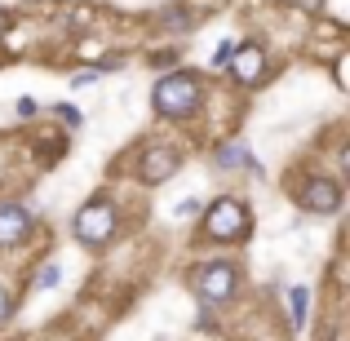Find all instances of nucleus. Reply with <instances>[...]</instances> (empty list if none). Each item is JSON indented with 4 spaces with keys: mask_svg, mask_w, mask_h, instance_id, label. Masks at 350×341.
I'll return each mask as SVG.
<instances>
[{
    "mask_svg": "<svg viewBox=\"0 0 350 341\" xmlns=\"http://www.w3.org/2000/svg\"><path fill=\"white\" fill-rule=\"evenodd\" d=\"M151 103H155V111L164 120H187V115L200 111V103H204V85H200V76H191V71H173V76L155 80Z\"/></svg>",
    "mask_w": 350,
    "mask_h": 341,
    "instance_id": "nucleus-1",
    "label": "nucleus"
},
{
    "mask_svg": "<svg viewBox=\"0 0 350 341\" xmlns=\"http://www.w3.org/2000/svg\"><path fill=\"white\" fill-rule=\"evenodd\" d=\"M248 226H253V217H248V204H239V200H231V195L213 200V204L204 208V235L217 239V244L244 239Z\"/></svg>",
    "mask_w": 350,
    "mask_h": 341,
    "instance_id": "nucleus-2",
    "label": "nucleus"
},
{
    "mask_svg": "<svg viewBox=\"0 0 350 341\" xmlns=\"http://www.w3.org/2000/svg\"><path fill=\"white\" fill-rule=\"evenodd\" d=\"M71 230H76L80 244H107V239L116 235V204L111 200H89V204L76 213Z\"/></svg>",
    "mask_w": 350,
    "mask_h": 341,
    "instance_id": "nucleus-3",
    "label": "nucleus"
},
{
    "mask_svg": "<svg viewBox=\"0 0 350 341\" xmlns=\"http://www.w3.org/2000/svg\"><path fill=\"white\" fill-rule=\"evenodd\" d=\"M235 288H239V271H235L231 262H208V266H200V271H196V292L204 297V306L235 297Z\"/></svg>",
    "mask_w": 350,
    "mask_h": 341,
    "instance_id": "nucleus-4",
    "label": "nucleus"
},
{
    "mask_svg": "<svg viewBox=\"0 0 350 341\" xmlns=\"http://www.w3.org/2000/svg\"><path fill=\"white\" fill-rule=\"evenodd\" d=\"M182 155L173 151V146H146L142 155H137V178L146 182V187H160V182H169L173 173H178Z\"/></svg>",
    "mask_w": 350,
    "mask_h": 341,
    "instance_id": "nucleus-5",
    "label": "nucleus"
},
{
    "mask_svg": "<svg viewBox=\"0 0 350 341\" xmlns=\"http://www.w3.org/2000/svg\"><path fill=\"white\" fill-rule=\"evenodd\" d=\"M297 208H306V213H337L342 208V187L328 178H306L297 191Z\"/></svg>",
    "mask_w": 350,
    "mask_h": 341,
    "instance_id": "nucleus-6",
    "label": "nucleus"
},
{
    "mask_svg": "<svg viewBox=\"0 0 350 341\" xmlns=\"http://www.w3.org/2000/svg\"><path fill=\"white\" fill-rule=\"evenodd\" d=\"M231 76H235V85H257V80L266 76V49L262 44H231Z\"/></svg>",
    "mask_w": 350,
    "mask_h": 341,
    "instance_id": "nucleus-7",
    "label": "nucleus"
},
{
    "mask_svg": "<svg viewBox=\"0 0 350 341\" xmlns=\"http://www.w3.org/2000/svg\"><path fill=\"white\" fill-rule=\"evenodd\" d=\"M27 235H31V208L0 204V248H18Z\"/></svg>",
    "mask_w": 350,
    "mask_h": 341,
    "instance_id": "nucleus-8",
    "label": "nucleus"
},
{
    "mask_svg": "<svg viewBox=\"0 0 350 341\" xmlns=\"http://www.w3.org/2000/svg\"><path fill=\"white\" fill-rule=\"evenodd\" d=\"M213 160L226 169V164H253V155H248V146H244V142H231V146H222Z\"/></svg>",
    "mask_w": 350,
    "mask_h": 341,
    "instance_id": "nucleus-9",
    "label": "nucleus"
},
{
    "mask_svg": "<svg viewBox=\"0 0 350 341\" xmlns=\"http://www.w3.org/2000/svg\"><path fill=\"white\" fill-rule=\"evenodd\" d=\"M288 306H293V328H301V324H306V288H293Z\"/></svg>",
    "mask_w": 350,
    "mask_h": 341,
    "instance_id": "nucleus-10",
    "label": "nucleus"
},
{
    "mask_svg": "<svg viewBox=\"0 0 350 341\" xmlns=\"http://www.w3.org/2000/svg\"><path fill=\"white\" fill-rule=\"evenodd\" d=\"M62 279V271H58V262H49V266H40V275H36V288H53V284Z\"/></svg>",
    "mask_w": 350,
    "mask_h": 341,
    "instance_id": "nucleus-11",
    "label": "nucleus"
},
{
    "mask_svg": "<svg viewBox=\"0 0 350 341\" xmlns=\"http://www.w3.org/2000/svg\"><path fill=\"white\" fill-rule=\"evenodd\" d=\"M9 315H14V297H9V288L0 284V324H5Z\"/></svg>",
    "mask_w": 350,
    "mask_h": 341,
    "instance_id": "nucleus-12",
    "label": "nucleus"
},
{
    "mask_svg": "<svg viewBox=\"0 0 350 341\" xmlns=\"http://www.w3.org/2000/svg\"><path fill=\"white\" fill-rule=\"evenodd\" d=\"M36 111H40V103H36V98H18V115H23V120H31Z\"/></svg>",
    "mask_w": 350,
    "mask_h": 341,
    "instance_id": "nucleus-13",
    "label": "nucleus"
},
{
    "mask_svg": "<svg viewBox=\"0 0 350 341\" xmlns=\"http://www.w3.org/2000/svg\"><path fill=\"white\" fill-rule=\"evenodd\" d=\"M293 9H301V14H319L324 9V0H288Z\"/></svg>",
    "mask_w": 350,
    "mask_h": 341,
    "instance_id": "nucleus-14",
    "label": "nucleus"
},
{
    "mask_svg": "<svg viewBox=\"0 0 350 341\" xmlns=\"http://www.w3.org/2000/svg\"><path fill=\"white\" fill-rule=\"evenodd\" d=\"M200 213V200H182L178 204V217H196Z\"/></svg>",
    "mask_w": 350,
    "mask_h": 341,
    "instance_id": "nucleus-15",
    "label": "nucleus"
},
{
    "mask_svg": "<svg viewBox=\"0 0 350 341\" xmlns=\"http://www.w3.org/2000/svg\"><path fill=\"white\" fill-rule=\"evenodd\" d=\"M58 120H67V124H80V111H76V107H67V103H62V107H58Z\"/></svg>",
    "mask_w": 350,
    "mask_h": 341,
    "instance_id": "nucleus-16",
    "label": "nucleus"
},
{
    "mask_svg": "<svg viewBox=\"0 0 350 341\" xmlns=\"http://www.w3.org/2000/svg\"><path fill=\"white\" fill-rule=\"evenodd\" d=\"M94 80H98V71H80V76L71 80V85H76V89H85V85H94Z\"/></svg>",
    "mask_w": 350,
    "mask_h": 341,
    "instance_id": "nucleus-17",
    "label": "nucleus"
}]
</instances>
